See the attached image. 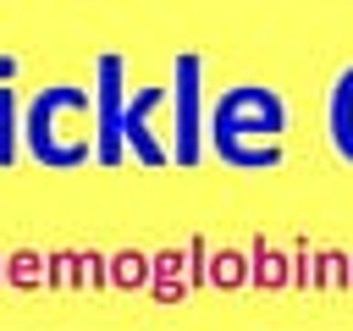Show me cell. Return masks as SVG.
I'll list each match as a JSON object with an SVG mask.
<instances>
[{
    "instance_id": "cell-3",
    "label": "cell",
    "mask_w": 353,
    "mask_h": 331,
    "mask_svg": "<svg viewBox=\"0 0 353 331\" xmlns=\"http://www.w3.org/2000/svg\"><path fill=\"white\" fill-rule=\"evenodd\" d=\"M94 121H99V160H121V61H99V94H94Z\"/></svg>"
},
{
    "instance_id": "cell-9",
    "label": "cell",
    "mask_w": 353,
    "mask_h": 331,
    "mask_svg": "<svg viewBox=\"0 0 353 331\" xmlns=\"http://www.w3.org/2000/svg\"><path fill=\"white\" fill-rule=\"evenodd\" d=\"M11 110H17V94L0 88V166H11L17 154V127H11Z\"/></svg>"
},
{
    "instance_id": "cell-11",
    "label": "cell",
    "mask_w": 353,
    "mask_h": 331,
    "mask_svg": "<svg viewBox=\"0 0 353 331\" xmlns=\"http://www.w3.org/2000/svg\"><path fill=\"white\" fill-rule=\"evenodd\" d=\"M210 281H215V287H237V281H243V254L221 248V254L210 259Z\"/></svg>"
},
{
    "instance_id": "cell-6",
    "label": "cell",
    "mask_w": 353,
    "mask_h": 331,
    "mask_svg": "<svg viewBox=\"0 0 353 331\" xmlns=\"http://www.w3.org/2000/svg\"><path fill=\"white\" fill-rule=\"evenodd\" d=\"M331 143H336V154L353 166V66L336 77V88H331Z\"/></svg>"
},
{
    "instance_id": "cell-8",
    "label": "cell",
    "mask_w": 353,
    "mask_h": 331,
    "mask_svg": "<svg viewBox=\"0 0 353 331\" xmlns=\"http://www.w3.org/2000/svg\"><path fill=\"white\" fill-rule=\"evenodd\" d=\"M149 265H154V276H160V281H154V292H160L165 303H171V298H182V270H176V265H182V254H154Z\"/></svg>"
},
{
    "instance_id": "cell-10",
    "label": "cell",
    "mask_w": 353,
    "mask_h": 331,
    "mask_svg": "<svg viewBox=\"0 0 353 331\" xmlns=\"http://www.w3.org/2000/svg\"><path fill=\"white\" fill-rule=\"evenodd\" d=\"M6 276H11L17 287H39L50 270H39V254H33V248H22V254H11V270H6Z\"/></svg>"
},
{
    "instance_id": "cell-7",
    "label": "cell",
    "mask_w": 353,
    "mask_h": 331,
    "mask_svg": "<svg viewBox=\"0 0 353 331\" xmlns=\"http://www.w3.org/2000/svg\"><path fill=\"white\" fill-rule=\"evenodd\" d=\"M254 281H259V287H281V281H287V270H281V254H276L265 237L254 243Z\"/></svg>"
},
{
    "instance_id": "cell-4",
    "label": "cell",
    "mask_w": 353,
    "mask_h": 331,
    "mask_svg": "<svg viewBox=\"0 0 353 331\" xmlns=\"http://www.w3.org/2000/svg\"><path fill=\"white\" fill-rule=\"evenodd\" d=\"M199 160V55H176V166Z\"/></svg>"
},
{
    "instance_id": "cell-5",
    "label": "cell",
    "mask_w": 353,
    "mask_h": 331,
    "mask_svg": "<svg viewBox=\"0 0 353 331\" xmlns=\"http://www.w3.org/2000/svg\"><path fill=\"white\" fill-rule=\"evenodd\" d=\"M160 105V88H132V105H127V116H121V143H132V154L143 160V166H165V149L154 143V132H149V110Z\"/></svg>"
},
{
    "instance_id": "cell-2",
    "label": "cell",
    "mask_w": 353,
    "mask_h": 331,
    "mask_svg": "<svg viewBox=\"0 0 353 331\" xmlns=\"http://www.w3.org/2000/svg\"><path fill=\"white\" fill-rule=\"evenodd\" d=\"M28 149L33 160L55 166V171H72L83 166L88 154H99V121H94V99L88 88H72V83H55V88H39L28 99Z\"/></svg>"
},
{
    "instance_id": "cell-12",
    "label": "cell",
    "mask_w": 353,
    "mask_h": 331,
    "mask_svg": "<svg viewBox=\"0 0 353 331\" xmlns=\"http://www.w3.org/2000/svg\"><path fill=\"white\" fill-rule=\"evenodd\" d=\"M110 276H116L121 287H138V281L149 276V265H143L138 254H116V270H110Z\"/></svg>"
},
{
    "instance_id": "cell-1",
    "label": "cell",
    "mask_w": 353,
    "mask_h": 331,
    "mask_svg": "<svg viewBox=\"0 0 353 331\" xmlns=\"http://www.w3.org/2000/svg\"><path fill=\"white\" fill-rule=\"evenodd\" d=\"M287 138V99L270 83H237L210 105V149L237 171L281 166Z\"/></svg>"
}]
</instances>
